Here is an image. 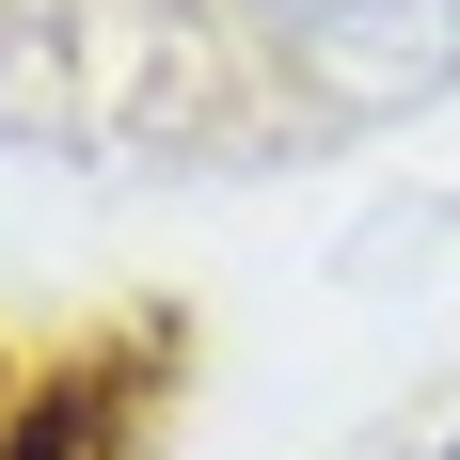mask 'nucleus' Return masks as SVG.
Wrapping results in <instances>:
<instances>
[{"label":"nucleus","instance_id":"2","mask_svg":"<svg viewBox=\"0 0 460 460\" xmlns=\"http://www.w3.org/2000/svg\"><path fill=\"white\" fill-rule=\"evenodd\" d=\"M143 397H159V333L95 349V366H48L16 413H0V460H128L143 445Z\"/></svg>","mask_w":460,"mask_h":460},{"label":"nucleus","instance_id":"1","mask_svg":"<svg viewBox=\"0 0 460 460\" xmlns=\"http://www.w3.org/2000/svg\"><path fill=\"white\" fill-rule=\"evenodd\" d=\"M286 48V80L318 95L333 128H366V111H429L460 80V0H254Z\"/></svg>","mask_w":460,"mask_h":460},{"label":"nucleus","instance_id":"3","mask_svg":"<svg viewBox=\"0 0 460 460\" xmlns=\"http://www.w3.org/2000/svg\"><path fill=\"white\" fill-rule=\"evenodd\" d=\"M445 460H460V445H445Z\"/></svg>","mask_w":460,"mask_h":460}]
</instances>
